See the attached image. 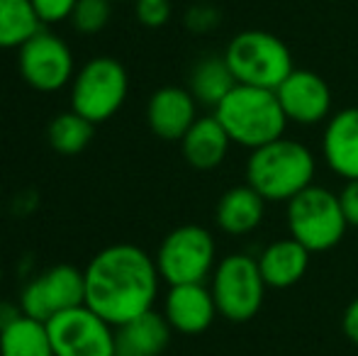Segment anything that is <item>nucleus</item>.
Wrapping results in <instances>:
<instances>
[{
    "instance_id": "obj_1",
    "label": "nucleus",
    "mask_w": 358,
    "mask_h": 356,
    "mask_svg": "<svg viewBox=\"0 0 358 356\" xmlns=\"http://www.w3.org/2000/svg\"><path fill=\"white\" fill-rule=\"evenodd\" d=\"M85 273V305L113 327L154 310L159 269L144 249L113 244L93 257Z\"/></svg>"
},
{
    "instance_id": "obj_2",
    "label": "nucleus",
    "mask_w": 358,
    "mask_h": 356,
    "mask_svg": "<svg viewBox=\"0 0 358 356\" xmlns=\"http://www.w3.org/2000/svg\"><path fill=\"white\" fill-rule=\"evenodd\" d=\"M317 173V159L297 139L280 137L259 147L246 162V183L266 203H290L297 193L310 188Z\"/></svg>"
},
{
    "instance_id": "obj_3",
    "label": "nucleus",
    "mask_w": 358,
    "mask_h": 356,
    "mask_svg": "<svg viewBox=\"0 0 358 356\" xmlns=\"http://www.w3.org/2000/svg\"><path fill=\"white\" fill-rule=\"evenodd\" d=\"M215 118L229 134L231 144H239L251 152L285 137L287 127V118L275 90L241 83H236L234 90L217 105Z\"/></svg>"
},
{
    "instance_id": "obj_4",
    "label": "nucleus",
    "mask_w": 358,
    "mask_h": 356,
    "mask_svg": "<svg viewBox=\"0 0 358 356\" xmlns=\"http://www.w3.org/2000/svg\"><path fill=\"white\" fill-rule=\"evenodd\" d=\"M285 220L290 237L312 254L334 249L349 229L339 195L315 183L285 203Z\"/></svg>"
},
{
    "instance_id": "obj_5",
    "label": "nucleus",
    "mask_w": 358,
    "mask_h": 356,
    "mask_svg": "<svg viewBox=\"0 0 358 356\" xmlns=\"http://www.w3.org/2000/svg\"><path fill=\"white\" fill-rule=\"evenodd\" d=\"M224 59L241 86L275 90L295 71L287 44L264 29H244L234 34L224 49Z\"/></svg>"
},
{
    "instance_id": "obj_6",
    "label": "nucleus",
    "mask_w": 358,
    "mask_h": 356,
    "mask_svg": "<svg viewBox=\"0 0 358 356\" xmlns=\"http://www.w3.org/2000/svg\"><path fill=\"white\" fill-rule=\"evenodd\" d=\"M210 290L215 295L217 313L229 322H249L264 308L266 280L259 262L249 254H227L213 271Z\"/></svg>"
},
{
    "instance_id": "obj_7",
    "label": "nucleus",
    "mask_w": 358,
    "mask_h": 356,
    "mask_svg": "<svg viewBox=\"0 0 358 356\" xmlns=\"http://www.w3.org/2000/svg\"><path fill=\"white\" fill-rule=\"evenodd\" d=\"M217 266V244L210 229L183 225L169 232L156 252V269L169 285L205 283Z\"/></svg>"
},
{
    "instance_id": "obj_8",
    "label": "nucleus",
    "mask_w": 358,
    "mask_h": 356,
    "mask_svg": "<svg viewBox=\"0 0 358 356\" xmlns=\"http://www.w3.org/2000/svg\"><path fill=\"white\" fill-rule=\"evenodd\" d=\"M127 90L129 78L122 64L113 57H98L76 73L71 110L93 124L105 122L122 108Z\"/></svg>"
},
{
    "instance_id": "obj_9",
    "label": "nucleus",
    "mask_w": 358,
    "mask_h": 356,
    "mask_svg": "<svg viewBox=\"0 0 358 356\" xmlns=\"http://www.w3.org/2000/svg\"><path fill=\"white\" fill-rule=\"evenodd\" d=\"M47 329L57 356H115L113 325L95 315L88 305L54 315Z\"/></svg>"
},
{
    "instance_id": "obj_10",
    "label": "nucleus",
    "mask_w": 358,
    "mask_h": 356,
    "mask_svg": "<svg viewBox=\"0 0 358 356\" xmlns=\"http://www.w3.org/2000/svg\"><path fill=\"white\" fill-rule=\"evenodd\" d=\"M78 305H85V273L69 264L44 271L22 290V315L44 325Z\"/></svg>"
},
{
    "instance_id": "obj_11",
    "label": "nucleus",
    "mask_w": 358,
    "mask_h": 356,
    "mask_svg": "<svg viewBox=\"0 0 358 356\" xmlns=\"http://www.w3.org/2000/svg\"><path fill=\"white\" fill-rule=\"evenodd\" d=\"M20 73L34 90L52 93L73 76V54L62 37L39 29L20 47Z\"/></svg>"
},
{
    "instance_id": "obj_12",
    "label": "nucleus",
    "mask_w": 358,
    "mask_h": 356,
    "mask_svg": "<svg viewBox=\"0 0 358 356\" xmlns=\"http://www.w3.org/2000/svg\"><path fill=\"white\" fill-rule=\"evenodd\" d=\"M278 103L283 108L287 122H295L300 127L327 122L331 118V88L320 73L295 69L290 76L275 88Z\"/></svg>"
},
{
    "instance_id": "obj_13",
    "label": "nucleus",
    "mask_w": 358,
    "mask_h": 356,
    "mask_svg": "<svg viewBox=\"0 0 358 356\" xmlns=\"http://www.w3.org/2000/svg\"><path fill=\"white\" fill-rule=\"evenodd\" d=\"M217 315L215 295L205 283L171 285L164 303V318L169 320L171 329L180 334H203Z\"/></svg>"
},
{
    "instance_id": "obj_14",
    "label": "nucleus",
    "mask_w": 358,
    "mask_h": 356,
    "mask_svg": "<svg viewBox=\"0 0 358 356\" xmlns=\"http://www.w3.org/2000/svg\"><path fill=\"white\" fill-rule=\"evenodd\" d=\"M146 120L156 137L166 142H180L198 120V100L185 88H159L146 105Z\"/></svg>"
},
{
    "instance_id": "obj_15",
    "label": "nucleus",
    "mask_w": 358,
    "mask_h": 356,
    "mask_svg": "<svg viewBox=\"0 0 358 356\" xmlns=\"http://www.w3.org/2000/svg\"><path fill=\"white\" fill-rule=\"evenodd\" d=\"M322 159L339 178H358V108H344L327 120L322 132Z\"/></svg>"
},
{
    "instance_id": "obj_16",
    "label": "nucleus",
    "mask_w": 358,
    "mask_h": 356,
    "mask_svg": "<svg viewBox=\"0 0 358 356\" xmlns=\"http://www.w3.org/2000/svg\"><path fill=\"white\" fill-rule=\"evenodd\" d=\"M310 257L312 252H307L300 242H295L292 237H285L271 242L256 257V262H259L261 276H264L268 288L285 290L305 278L307 269H310Z\"/></svg>"
},
{
    "instance_id": "obj_17",
    "label": "nucleus",
    "mask_w": 358,
    "mask_h": 356,
    "mask_svg": "<svg viewBox=\"0 0 358 356\" xmlns=\"http://www.w3.org/2000/svg\"><path fill=\"white\" fill-rule=\"evenodd\" d=\"M171 332L169 320L149 310L115 327V356H161L171 342Z\"/></svg>"
},
{
    "instance_id": "obj_18",
    "label": "nucleus",
    "mask_w": 358,
    "mask_h": 356,
    "mask_svg": "<svg viewBox=\"0 0 358 356\" xmlns=\"http://www.w3.org/2000/svg\"><path fill=\"white\" fill-rule=\"evenodd\" d=\"M266 215V200L246 185H234L227 193H222L215 210V222L229 237H244L259 229Z\"/></svg>"
},
{
    "instance_id": "obj_19",
    "label": "nucleus",
    "mask_w": 358,
    "mask_h": 356,
    "mask_svg": "<svg viewBox=\"0 0 358 356\" xmlns=\"http://www.w3.org/2000/svg\"><path fill=\"white\" fill-rule=\"evenodd\" d=\"M229 147V134L224 132V127H222L215 115L198 118L193 122V127L185 132V137L180 139L185 162L193 169H200V171H210V169L220 166L227 159Z\"/></svg>"
},
{
    "instance_id": "obj_20",
    "label": "nucleus",
    "mask_w": 358,
    "mask_h": 356,
    "mask_svg": "<svg viewBox=\"0 0 358 356\" xmlns=\"http://www.w3.org/2000/svg\"><path fill=\"white\" fill-rule=\"evenodd\" d=\"M0 356H57L44 322L17 315L0 329Z\"/></svg>"
},
{
    "instance_id": "obj_21",
    "label": "nucleus",
    "mask_w": 358,
    "mask_h": 356,
    "mask_svg": "<svg viewBox=\"0 0 358 356\" xmlns=\"http://www.w3.org/2000/svg\"><path fill=\"white\" fill-rule=\"evenodd\" d=\"M236 78L231 73L229 64H227L224 54H213V57L200 59L190 71V93L200 105H210L217 108L227 95L234 90Z\"/></svg>"
},
{
    "instance_id": "obj_22",
    "label": "nucleus",
    "mask_w": 358,
    "mask_h": 356,
    "mask_svg": "<svg viewBox=\"0 0 358 356\" xmlns=\"http://www.w3.org/2000/svg\"><path fill=\"white\" fill-rule=\"evenodd\" d=\"M42 29L32 0H0V49L22 47Z\"/></svg>"
},
{
    "instance_id": "obj_23",
    "label": "nucleus",
    "mask_w": 358,
    "mask_h": 356,
    "mask_svg": "<svg viewBox=\"0 0 358 356\" xmlns=\"http://www.w3.org/2000/svg\"><path fill=\"white\" fill-rule=\"evenodd\" d=\"M93 122H88L83 115L69 110V113H62L59 118H54V122L49 124V144L59 154L73 157V154L83 152L88 147L90 139H93Z\"/></svg>"
},
{
    "instance_id": "obj_24",
    "label": "nucleus",
    "mask_w": 358,
    "mask_h": 356,
    "mask_svg": "<svg viewBox=\"0 0 358 356\" xmlns=\"http://www.w3.org/2000/svg\"><path fill=\"white\" fill-rule=\"evenodd\" d=\"M110 15H113V0H78L71 22L78 32L95 34L110 22Z\"/></svg>"
},
{
    "instance_id": "obj_25",
    "label": "nucleus",
    "mask_w": 358,
    "mask_h": 356,
    "mask_svg": "<svg viewBox=\"0 0 358 356\" xmlns=\"http://www.w3.org/2000/svg\"><path fill=\"white\" fill-rule=\"evenodd\" d=\"M134 13L144 27L159 29L171 20L173 8H171V0H134Z\"/></svg>"
},
{
    "instance_id": "obj_26",
    "label": "nucleus",
    "mask_w": 358,
    "mask_h": 356,
    "mask_svg": "<svg viewBox=\"0 0 358 356\" xmlns=\"http://www.w3.org/2000/svg\"><path fill=\"white\" fill-rule=\"evenodd\" d=\"M76 5L78 0H32V8L42 24L62 22V20L71 17Z\"/></svg>"
},
{
    "instance_id": "obj_27",
    "label": "nucleus",
    "mask_w": 358,
    "mask_h": 356,
    "mask_svg": "<svg viewBox=\"0 0 358 356\" xmlns=\"http://www.w3.org/2000/svg\"><path fill=\"white\" fill-rule=\"evenodd\" d=\"M220 24V13L213 8V5H193V8L185 13V27L190 32L205 34L210 29H215Z\"/></svg>"
},
{
    "instance_id": "obj_28",
    "label": "nucleus",
    "mask_w": 358,
    "mask_h": 356,
    "mask_svg": "<svg viewBox=\"0 0 358 356\" xmlns=\"http://www.w3.org/2000/svg\"><path fill=\"white\" fill-rule=\"evenodd\" d=\"M339 200H341V210H344L349 227H358V178L346 180L339 193Z\"/></svg>"
},
{
    "instance_id": "obj_29",
    "label": "nucleus",
    "mask_w": 358,
    "mask_h": 356,
    "mask_svg": "<svg viewBox=\"0 0 358 356\" xmlns=\"http://www.w3.org/2000/svg\"><path fill=\"white\" fill-rule=\"evenodd\" d=\"M341 329H344L346 339L358 347V298H354L346 305L344 318H341Z\"/></svg>"
},
{
    "instance_id": "obj_30",
    "label": "nucleus",
    "mask_w": 358,
    "mask_h": 356,
    "mask_svg": "<svg viewBox=\"0 0 358 356\" xmlns=\"http://www.w3.org/2000/svg\"><path fill=\"white\" fill-rule=\"evenodd\" d=\"M113 3H122V0H113Z\"/></svg>"
}]
</instances>
